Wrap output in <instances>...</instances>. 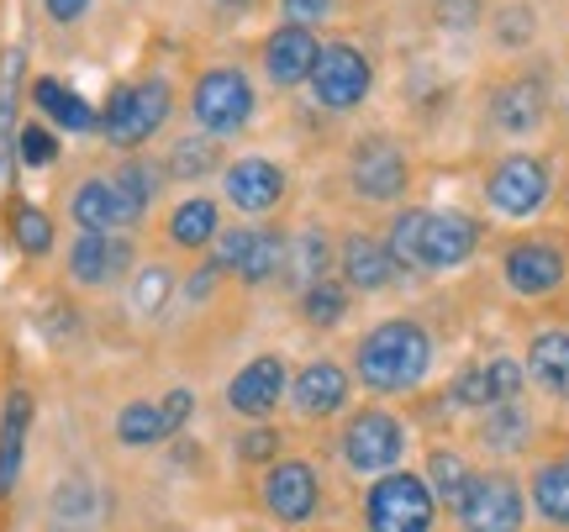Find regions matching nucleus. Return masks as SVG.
<instances>
[{
	"label": "nucleus",
	"mask_w": 569,
	"mask_h": 532,
	"mask_svg": "<svg viewBox=\"0 0 569 532\" xmlns=\"http://www.w3.org/2000/svg\"><path fill=\"white\" fill-rule=\"evenodd\" d=\"M490 117H496V127H501V132H511V138H528V132H538V127H543V117H549V90H543L538 80L507 84V90L496 96V106H490Z\"/></svg>",
	"instance_id": "aec40b11"
},
{
	"label": "nucleus",
	"mask_w": 569,
	"mask_h": 532,
	"mask_svg": "<svg viewBox=\"0 0 569 532\" xmlns=\"http://www.w3.org/2000/svg\"><path fill=\"white\" fill-rule=\"evenodd\" d=\"M190 111H196V122H201L211 138L243 132L248 117H253V84H248L243 69H211V74L196 80Z\"/></svg>",
	"instance_id": "0eeeda50"
},
{
	"label": "nucleus",
	"mask_w": 569,
	"mask_h": 532,
	"mask_svg": "<svg viewBox=\"0 0 569 532\" xmlns=\"http://www.w3.org/2000/svg\"><path fill=\"white\" fill-rule=\"evenodd\" d=\"M332 11V0H284V17L290 27H311V21H322Z\"/></svg>",
	"instance_id": "79ce46f5"
},
{
	"label": "nucleus",
	"mask_w": 569,
	"mask_h": 532,
	"mask_svg": "<svg viewBox=\"0 0 569 532\" xmlns=\"http://www.w3.org/2000/svg\"><path fill=\"white\" fill-rule=\"evenodd\" d=\"M32 96H38L42 117H48V122H59V127H69V132H96V127H101L96 106L84 101V96H74L69 84H59V80H38V84H32Z\"/></svg>",
	"instance_id": "b1692460"
},
{
	"label": "nucleus",
	"mask_w": 569,
	"mask_h": 532,
	"mask_svg": "<svg viewBox=\"0 0 569 532\" xmlns=\"http://www.w3.org/2000/svg\"><path fill=\"white\" fill-rule=\"evenodd\" d=\"M365 528L369 532H427L432 528V491L422 474L386 470L365 495Z\"/></svg>",
	"instance_id": "7ed1b4c3"
},
{
	"label": "nucleus",
	"mask_w": 569,
	"mask_h": 532,
	"mask_svg": "<svg viewBox=\"0 0 569 532\" xmlns=\"http://www.w3.org/2000/svg\"><path fill=\"white\" fill-rule=\"evenodd\" d=\"M163 122H169V84H163V80L122 84V90L106 101V111H101L106 143H117V148L148 143Z\"/></svg>",
	"instance_id": "20e7f679"
},
{
	"label": "nucleus",
	"mask_w": 569,
	"mask_h": 532,
	"mask_svg": "<svg viewBox=\"0 0 569 532\" xmlns=\"http://www.w3.org/2000/svg\"><path fill=\"white\" fill-rule=\"evenodd\" d=\"M528 432H532V422L517 401L486 406V416H480V443H486L490 453H517L522 443H528Z\"/></svg>",
	"instance_id": "cd10ccee"
},
{
	"label": "nucleus",
	"mask_w": 569,
	"mask_h": 532,
	"mask_svg": "<svg viewBox=\"0 0 569 532\" xmlns=\"http://www.w3.org/2000/svg\"><path fill=\"white\" fill-rule=\"evenodd\" d=\"M84 6H90V0H48V17L53 21H80Z\"/></svg>",
	"instance_id": "c03bdc74"
},
{
	"label": "nucleus",
	"mask_w": 569,
	"mask_h": 532,
	"mask_svg": "<svg viewBox=\"0 0 569 532\" xmlns=\"http://www.w3.org/2000/svg\"><path fill=\"white\" fill-rule=\"evenodd\" d=\"M317 501H322V485H317V470H311V464H301V459L269 464V474H264L269 516H280V522H311V516H317Z\"/></svg>",
	"instance_id": "4468645a"
},
{
	"label": "nucleus",
	"mask_w": 569,
	"mask_h": 532,
	"mask_svg": "<svg viewBox=\"0 0 569 532\" xmlns=\"http://www.w3.org/2000/svg\"><path fill=\"white\" fill-rule=\"evenodd\" d=\"M396 259H390V243H375V238H348L343 243V280L353 290H386L396 280Z\"/></svg>",
	"instance_id": "5701e85b"
},
{
	"label": "nucleus",
	"mask_w": 569,
	"mask_h": 532,
	"mask_svg": "<svg viewBox=\"0 0 569 532\" xmlns=\"http://www.w3.org/2000/svg\"><path fill=\"white\" fill-rule=\"evenodd\" d=\"M532 512L553 528H569V459H553L532 474Z\"/></svg>",
	"instance_id": "c85d7f7f"
},
{
	"label": "nucleus",
	"mask_w": 569,
	"mask_h": 532,
	"mask_svg": "<svg viewBox=\"0 0 569 532\" xmlns=\"http://www.w3.org/2000/svg\"><path fill=\"white\" fill-rule=\"evenodd\" d=\"M284 253H290V243H284L280 232H269V227H253L243 264H238V280H243V285H269V280H274V274L284 269Z\"/></svg>",
	"instance_id": "c756f323"
},
{
	"label": "nucleus",
	"mask_w": 569,
	"mask_h": 532,
	"mask_svg": "<svg viewBox=\"0 0 569 532\" xmlns=\"http://www.w3.org/2000/svg\"><path fill=\"white\" fill-rule=\"evenodd\" d=\"M190 411H196V395H190V390H169L163 401H132V406H122V416H117V438H122L127 449H153V443L174 438V432L190 422Z\"/></svg>",
	"instance_id": "1a4fd4ad"
},
{
	"label": "nucleus",
	"mask_w": 569,
	"mask_h": 532,
	"mask_svg": "<svg viewBox=\"0 0 569 532\" xmlns=\"http://www.w3.org/2000/svg\"><path fill=\"white\" fill-rule=\"evenodd\" d=\"M348 180H353V190L365 201H396L407 190V159H401V148L390 143V138H369V143L353 148Z\"/></svg>",
	"instance_id": "ddd939ff"
},
{
	"label": "nucleus",
	"mask_w": 569,
	"mask_h": 532,
	"mask_svg": "<svg viewBox=\"0 0 569 532\" xmlns=\"http://www.w3.org/2000/svg\"><path fill=\"white\" fill-rule=\"evenodd\" d=\"M17 153L27 169H48L59 159V143H53V132L48 127H21L17 132Z\"/></svg>",
	"instance_id": "4c0bfd02"
},
{
	"label": "nucleus",
	"mask_w": 569,
	"mask_h": 532,
	"mask_svg": "<svg viewBox=\"0 0 569 532\" xmlns=\"http://www.w3.org/2000/svg\"><path fill=\"white\" fill-rule=\"evenodd\" d=\"M27 428H32V395H27V390H11V401L0 411V495H11L21 480Z\"/></svg>",
	"instance_id": "412c9836"
},
{
	"label": "nucleus",
	"mask_w": 569,
	"mask_h": 532,
	"mask_svg": "<svg viewBox=\"0 0 569 532\" xmlns=\"http://www.w3.org/2000/svg\"><path fill=\"white\" fill-rule=\"evenodd\" d=\"M348 311V290L338 280H317V285L301 290V317L311 328H338Z\"/></svg>",
	"instance_id": "2f4dec72"
},
{
	"label": "nucleus",
	"mask_w": 569,
	"mask_h": 532,
	"mask_svg": "<svg viewBox=\"0 0 569 532\" xmlns=\"http://www.w3.org/2000/svg\"><path fill=\"white\" fill-rule=\"evenodd\" d=\"M475 17H480V0H443V6H438V21H443V27H475Z\"/></svg>",
	"instance_id": "37998d69"
},
{
	"label": "nucleus",
	"mask_w": 569,
	"mask_h": 532,
	"mask_svg": "<svg viewBox=\"0 0 569 532\" xmlns=\"http://www.w3.org/2000/svg\"><path fill=\"white\" fill-rule=\"evenodd\" d=\"M496 32H501V42H528L532 38V11H528V6H511V11H501Z\"/></svg>",
	"instance_id": "a19ab883"
},
{
	"label": "nucleus",
	"mask_w": 569,
	"mask_h": 532,
	"mask_svg": "<svg viewBox=\"0 0 569 532\" xmlns=\"http://www.w3.org/2000/svg\"><path fill=\"white\" fill-rule=\"evenodd\" d=\"M427 474H432V485H427V491L438 495V501H448V506H459V495H465V485H469L465 459H459V453H448V449H438L432 459H427Z\"/></svg>",
	"instance_id": "72a5a7b5"
},
{
	"label": "nucleus",
	"mask_w": 569,
	"mask_h": 532,
	"mask_svg": "<svg viewBox=\"0 0 569 532\" xmlns=\"http://www.w3.org/2000/svg\"><path fill=\"white\" fill-rule=\"evenodd\" d=\"M11 232H17V248L32 253V259H42V253L53 248V222L42 217L38 205H17V211H11Z\"/></svg>",
	"instance_id": "c9c22d12"
},
{
	"label": "nucleus",
	"mask_w": 569,
	"mask_h": 532,
	"mask_svg": "<svg viewBox=\"0 0 569 532\" xmlns=\"http://www.w3.org/2000/svg\"><path fill=\"white\" fill-rule=\"evenodd\" d=\"M480 374H486L490 406H501V401H517V395H522V364H511V359H490V364H480Z\"/></svg>",
	"instance_id": "e433bc0d"
},
{
	"label": "nucleus",
	"mask_w": 569,
	"mask_h": 532,
	"mask_svg": "<svg viewBox=\"0 0 569 532\" xmlns=\"http://www.w3.org/2000/svg\"><path fill=\"white\" fill-rule=\"evenodd\" d=\"M17 106H21V53L11 48L0 63V184L11 174V148H17Z\"/></svg>",
	"instance_id": "a878e982"
},
{
	"label": "nucleus",
	"mask_w": 569,
	"mask_h": 532,
	"mask_svg": "<svg viewBox=\"0 0 569 532\" xmlns=\"http://www.w3.org/2000/svg\"><path fill=\"white\" fill-rule=\"evenodd\" d=\"M486 195L501 217H532L538 205L549 201V169L538 164V159H528V153H517L507 164H496Z\"/></svg>",
	"instance_id": "f8f14e48"
},
{
	"label": "nucleus",
	"mask_w": 569,
	"mask_h": 532,
	"mask_svg": "<svg viewBox=\"0 0 569 532\" xmlns=\"http://www.w3.org/2000/svg\"><path fill=\"white\" fill-rule=\"evenodd\" d=\"M117 180H122V184H127V190H132V195H138L142 205H153V195H159V174H153V169L142 164V159H138V164H127L122 174H117Z\"/></svg>",
	"instance_id": "ea45409f"
},
{
	"label": "nucleus",
	"mask_w": 569,
	"mask_h": 532,
	"mask_svg": "<svg viewBox=\"0 0 569 532\" xmlns=\"http://www.w3.org/2000/svg\"><path fill=\"white\" fill-rule=\"evenodd\" d=\"M222 6H248V0H222Z\"/></svg>",
	"instance_id": "a18cd8bd"
},
{
	"label": "nucleus",
	"mask_w": 569,
	"mask_h": 532,
	"mask_svg": "<svg viewBox=\"0 0 569 532\" xmlns=\"http://www.w3.org/2000/svg\"><path fill=\"white\" fill-rule=\"evenodd\" d=\"M290 401L301 416H332V411L348 406V374L338 364H306L296 374V385H290Z\"/></svg>",
	"instance_id": "a211bd4d"
},
{
	"label": "nucleus",
	"mask_w": 569,
	"mask_h": 532,
	"mask_svg": "<svg viewBox=\"0 0 569 532\" xmlns=\"http://www.w3.org/2000/svg\"><path fill=\"white\" fill-rule=\"evenodd\" d=\"M427 364H432V338L422 332V322H380L365 343L353 349V369L369 390H411L422 385Z\"/></svg>",
	"instance_id": "f03ea898"
},
{
	"label": "nucleus",
	"mask_w": 569,
	"mask_h": 532,
	"mask_svg": "<svg viewBox=\"0 0 569 532\" xmlns=\"http://www.w3.org/2000/svg\"><path fill=\"white\" fill-rule=\"evenodd\" d=\"M48 512H53V522H63V528H96L106 512V495L96 491V480L74 474V480H63L59 491H53Z\"/></svg>",
	"instance_id": "393cba45"
},
{
	"label": "nucleus",
	"mask_w": 569,
	"mask_h": 532,
	"mask_svg": "<svg viewBox=\"0 0 569 532\" xmlns=\"http://www.w3.org/2000/svg\"><path fill=\"white\" fill-rule=\"evenodd\" d=\"M522 512H528V501L511 474H469L465 495L453 506L459 532H522Z\"/></svg>",
	"instance_id": "39448f33"
},
{
	"label": "nucleus",
	"mask_w": 569,
	"mask_h": 532,
	"mask_svg": "<svg viewBox=\"0 0 569 532\" xmlns=\"http://www.w3.org/2000/svg\"><path fill=\"white\" fill-rule=\"evenodd\" d=\"M69 211H74V222H80L84 232H127V227L142 222L148 205H142L122 180H84L80 190H74Z\"/></svg>",
	"instance_id": "9d476101"
},
{
	"label": "nucleus",
	"mask_w": 569,
	"mask_h": 532,
	"mask_svg": "<svg viewBox=\"0 0 569 532\" xmlns=\"http://www.w3.org/2000/svg\"><path fill=\"white\" fill-rule=\"evenodd\" d=\"M274 453H280V432L274 428H253V432H243V443H238V459H248V464H264Z\"/></svg>",
	"instance_id": "58836bf2"
},
{
	"label": "nucleus",
	"mask_w": 569,
	"mask_h": 532,
	"mask_svg": "<svg viewBox=\"0 0 569 532\" xmlns=\"http://www.w3.org/2000/svg\"><path fill=\"white\" fill-rule=\"evenodd\" d=\"M480 243L465 211H401L390 222V259L407 269H459Z\"/></svg>",
	"instance_id": "f257e3e1"
},
{
	"label": "nucleus",
	"mask_w": 569,
	"mask_h": 532,
	"mask_svg": "<svg viewBox=\"0 0 569 532\" xmlns=\"http://www.w3.org/2000/svg\"><path fill=\"white\" fill-rule=\"evenodd\" d=\"M528 374H532V385L543 390V395L569 401V332L549 328V332H538V338H532Z\"/></svg>",
	"instance_id": "4be33fe9"
},
{
	"label": "nucleus",
	"mask_w": 569,
	"mask_h": 532,
	"mask_svg": "<svg viewBox=\"0 0 569 532\" xmlns=\"http://www.w3.org/2000/svg\"><path fill=\"white\" fill-rule=\"evenodd\" d=\"M217 205L196 195V201H180L174 205V217H169V243L174 248H211L217 243Z\"/></svg>",
	"instance_id": "bb28decb"
},
{
	"label": "nucleus",
	"mask_w": 569,
	"mask_h": 532,
	"mask_svg": "<svg viewBox=\"0 0 569 532\" xmlns=\"http://www.w3.org/2000/svg\"><path fill=\"white\" fill-rule=\"evenodd\" d=\"M501 269H507V285L517 295H549L565 285V253L549 243H517Z\"/></svg>",
	"instance_id": "f3484780"
},
{
	"label": "nucleus",
	"mask_w": 569,
	"mask_h": 532,
	"mask_svg": "<svg viewBox=\"0 0 569 532\" xmlns=\"http://www.w3.org/2000/svg\"><path fill=\"white\" fill-rule=\"evenodd\" d=\"M127 269H132V243L122 232H80L74 248H69V280L74 285H117Z\"/></svg>",
	"instance_id": "9b49d317"
},
{
	"label": "nucleus",
	"mask_w": 569,
	"mask_h": 532,
	"mask_svg": "<svg viewBox=\"0 0 569 532\" xmlns=\"http://www.w3.org/2000/svg\"><path fill=\"white\" fill-rule=\"evenodd\" d=\"M222 190L227 201L238 205V211H274L284 195V169L269 164V159H238V164L222 174Z\"/></svg>",
	"instance_id": "dca6fc26"
},
{
	"label": "nucleus",
	"mask_w": 569,
	"mask_h": 532,
	"mask_svg": "<svg viewBox=\"0 0 569 532\" xmlns=\"http://www.w3.org/2000/svg\"><path fill=\"white\" fill-rule=\"evenodd\" d=\"M217 169V143H206V138H180L174 153H169V174L174 180H201Z\"/></svg>",
	"instance_id": "f704fd0d"
},
{
	"label": "nucleus",
	"mask_w": 569,
	"mask_h": 532,
	"mask_svg": "<svg viewBox=\"0 0 569 532\" xmlns=\"http://www.w3.org/2000/svg\"><path fill=\"white\" fill-rule=\"evenodd\" d=\"M311 63H317V38L306 27H280L264 42V74L274 84H301L311 80Z\"/></svg>",
	"instance_id": "6ab92c4d"
},
{
	"label": "nucleus",
	"mask_w": 569,
	"mask_h": 532,
	"mask_svg": "<svg viewBox=\"0 0 569 532\" xmlns=\"http://www.w3.org/2000/svg\"><path fill=\"white\" fill-rule=\"evenodd\" d=\"M169 295H174V269L169 264H142L138 280H132V307L142 317H159L169 307Z\"/></svg>",
	"instance_id": "473e14b6"
},
{
	"label": "nucleus",
	"mask_w": 569,
	"mask_h": 532,
	"mask_svg": "<svg viewBox=\"0 0 569 532\" xmlns=\"http://www.w3.org/2000/svg\"><path fill=\"white\" fill-rule=\"evenodd\" d=\"M401 453H407V428L380 406L359 411L343 428V464L353 474H386L401 464Z\"/></svg>",
	"instance_id": "423d86ee"
},
{
	"label": "nucleus",
	"mask_w": 569,
	"mask_h": 532,
	"mask_svg": "<svg viewBox=\"0 0 569 532\" xmlns=\"http://www.w3.org/2000/svg\"><path fill=\"white\" fill-rule=\"evenodd\" d=\"M284 395V359L280 353H259L253 364H243L232 374V385H227V406L238 411V416H269V411L280 406Z\"/></svg>",
	"instance_id": "2eb2a0df"
},
{
	"label": "nucleus",
	"mask_w": 569,
	"mask_h": 532,
	"mask_svg": "<svg viewBox=\"0 0 569 532\" xmlns=\"http://www.w3.org/2000/svg\"><path fill=\"white\" fill-rule=\"evenodd\" d=\"M369 59L353 48V42H327L317 48V63H311V90L327 111H353V106L369 96Z\"/></svg>",
	"instance_id": "6e6552de"
},
{
	"label": "nucleus",
	"mask_w": 569,
	"mask_h": 532,
	"mask_svg": "<svg viewBox=\"0 0 569 532\" xmlns=\"http://www.w3.org/2000/svg\"><path fill=\"white\" fill-rule=\"evenodd\" d=\"M327 259H332V248H327V232L322 227H306L301 238L290 243V253H284V269L296 274V285H317V280H327Z\"/></svg>",
	"instance_id": "7c9ffc66"
}]
</instances>
